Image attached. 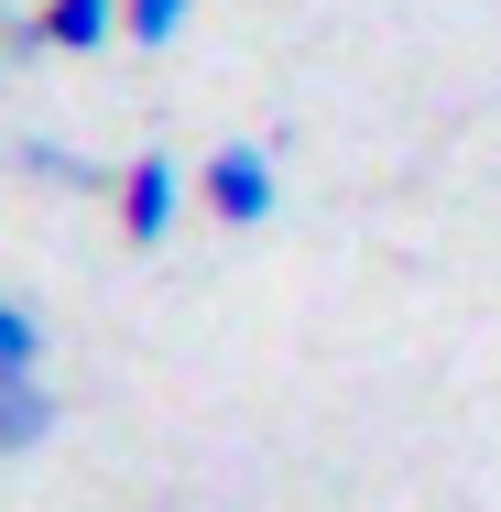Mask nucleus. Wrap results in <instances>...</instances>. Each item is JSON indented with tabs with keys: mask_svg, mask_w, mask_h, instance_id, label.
<instances>
[{
	"mask_svg": "<svg viewBox=\"0 0 501 512\" xmlns=\"http://www.w3.org/2000/svg\"><path fill=\"white\" fill-rule=\"evenodd\" d=\"M0 77H11V55H0Z\"/></svg>",
	"mask_w": 501,
	"mask_h": 512,
	"instance_id": "obj_8",
	"label": "nucleus"
},
{
	"mask_svg": "<svg viewBox=\"0 0 501 512\" xmlns=\"http://www.w3.org/2000/svg\"><path fill=\"white\" fill-rule=\"evenodd\" d=\"M0 371H44V316L22 295H0Z\"/></svg>",
	"mask_w": 501,
	"mask_h": 512,
	"instance_id": "obj_5",
	"label": "nucleus"
},
{
	"mask_svg": "<svg viewBox=\"0 0 501 512\" xmlns=\"http://www.w3.org/2000/svg\"><path fill=\"white\" fill-rule=\"evenodd\" d=\"M55 425H66V404H55L44 371H0V458H33Z\"/></svg>",
	"mask_w": 501,
	"mask_h": 512,
	"instance_id": "obj_3",
	"label": "nucleus"
},
{
	"mask_svg": "<svg viewBox=\"0 0 501 512\" xmlns=\"http://www.w3.org/2000/svg\"><path fill=\"white\" fill-rule=\"evenodd\" d=\"M22 164H33V175H66V186H99V164H77L66 142H22Z\"/></svg>",
	"mask_w": 501,
	"mask_h": 512,
	"instance_id": "obj_7",
	"label": "nucleus"
},
{
	"mask_svg": "<svg viewBox=\"0 0 501 512\" xmlns=\"http://www.w3.org/2000/svg\"><path fill=\"white\" fill-rule=\"evenodd\" d=\"M175 207H186V164L175 153H131V175H120V240L131 251H164L175 240Z\"/></svg>",
	"mask_w": 501,
	"mask_h": 512,
	"instance_id": "obj_2",
	"label": "nucleus"
},
{
	"mask_svg": "<svg viewBox=\"0 0 501 512\" xmlns=\"http://www.w3.org/2000/svg\"><path fill=\"white\" fill-rule=\"evenodd\" d=\"M44 33H55V55H99L131 22H120V0H44Z\"/></svg>",
	"mask_w": 501,
	"mask_h": 512,
	"instance_id": "obj_4",
	"label": "nucleus"
},
{
	"mask_svg": "<svg viewBox=\"0 0 501 512\" xmlns=\"http://www.w3.org/2000/svg\"><path fill=\"white\" fill-rule=\"evenodd\" d=\"M186 11H197V0H120V22H131V44H142V55H153V44H175V33H186Z\"/></svg>",
	"mask_w": 501,
	"mask_h": 512,
	"instance_id": "obj_6",
	"label": "nucleus"
},
{
	"mask_svg": "<svg viewBox=\"0 0 501 512\" xmlns=\"http://www.w3.org/2000/svg\"><path fill=\"white\" fill-rule=\"evenodd\" d=\"M197 207L218 229H262L273 207H284V164H273V142H218L197 164Z\"/></svg>",
	"mask_w": 501,
	"mask_h": 512,
	"instance_id": "obj_1",
	"label": "nucleus"
}]
</instances>
